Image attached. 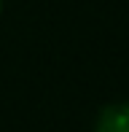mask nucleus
Here are the masks:
<instances>
[{"label": "nucleus", "mask_w": 129, "mask_h": 132, "mask_svg": "<svg viewBox=\"0 0 129 132\" xmlns=\"http://www.w3.org/2000/svg\"><path fill=\"white\" fill-rule=\"evenodd\" d=\"M0 11H3V0H0Z\"/></svg>", "instance_id": "2"}, {"label": "nucleus", "mask_w": 129, "mask_h": 132, "mask_svg": "<svg viewBox=\"0 0 129 132\" xmlns=\"http://www.w3.org/2000/svg\"><path fill=\"white\" fill-rule=\"evenodd\" d=\"M94 132H129V103H113L99 111Z\"/></svg>", "instance_id": "1"}]
</instances>
